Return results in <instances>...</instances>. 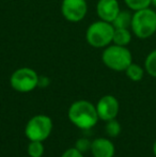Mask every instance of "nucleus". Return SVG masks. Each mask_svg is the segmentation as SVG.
Wrapping results in <instances>:
<instances>
[{
	"mask_svg": "<svg viewBox=\"0 0 156 157\" xmlns=\"http://www.w3.org/2000/svg\"><path fill=\"white\" fill-rule=\"evenodd\" d=\"M71 122L81 129H90L97 123L98 114L96 107L87 101H77L69 109Z\"/></svg>",
	"mask_w": 156,
	"mask_h": 157,
	"instance_id": "1",
	"label": "nucleus"
},
{
	"mask_svg": "<svg viewBox=\"0 0 156 157\" xmlns=\"http://www.w3.org/2000/svg\"><path fill=\"white\" fill-rule=\"evenodd\" d=\"M102 61L108 68L116 72L126 71L133 61V57L126 46L109 45L102 54Z\"/></svg>",
	"mask_w": 156,
	"mask_h": 157,
	"instance_id": "2",
	"label": "nucleus"
},
{
	"mask_svg": "<svg viewBox=\"0 0 156 157\" xmlns=\"http://www.w3.org/2000/svg\"><path fill=\"white\" fill-rule=\"evenodd\" d=\"M115 27L111 23L98 21L91 24L86 32V40L88 44L95 48H104L112 42Z\"/></svg>",
	"mask_w": 156,
	"mask_h": 157,
	"instance_id": "3",
	"label": "nucleus"
},
{
	"mask_svg": "<svg viewBox=\"0 0 156 157\" xmlns=\"http://www.w3.org/2000/svg\"><path fill=\"white\" fill-rule=\"evenodd\" d=\"M131 30L139 39H148L156 32V12L149 8L138 10L131 18Z\"/></svg>",
	"mask_w": 156,
	"mask_h": 157,
	"instance_id": "4",
	"label": "nucleus"
},
{
	"mask_svg": "<svg viewBox=\"0 0 156 157\" xmlns=\"http://www.w3.org/2000/svg\"><path fill=\"white\" fill-rule=\"evenodd\" d=\"M10 83L15 91L27 93L38 87L39 76L36 71H33L32 68L21 67L12 74Z\"/></svg>",
	"mask_w": 156,
	"mask_h": 157,
	"instance_id": "5",
	"label": "nucleus"
},
{
	"mask_svg": "<svg viewBox=\"0 0 156 157\" xmlns=\"http://www.w3.org/2000/svg\"><path fill=\"white\" fill-rule=\"evenodd\" d=\"M52 129V122L50 118L44 114L30 119L25 128V134L30 141H44L49 137Z\"/></svg>",
	"mask_w": 156,
	"mask_h": 157,
	"instance_id": "6",
	"label": "nucleus"
},
{
	"mask_svg": "<svg viewBox=\"0 0 156 157\" xmlns=\"http://www.w3.org/2000/svg\"><path fill=\"white\" fill-rule=\"evenodd\" d=\"M61 12L67 21L78 23L81 21L88 12V4L86 0H63L61 4Z\"/></svg>",
	"mask_w": 156,
	"mask_h": 157,
	"instance_id": "7",
	"label": "nucleus"
},
{
	"mask_svg": "<svg viewBox=\"0 0 156 157\" xmlns=\"http://www.w3.org/2000/svg\"><path fill=\"white\" fill-rule=\"evenodd\" d=\"M98 118L104 121L112 120L119 112V101L112 95H105L96 105Z\"/></svg>",
	"mask_w": 156,
	"mask_h": 157,
	"instance_id": "8",
	"label": "nucleus"
},
{
	"mask_svg": "<svg viewBox=\"0 0 156 157\" xmlns=\"http://www.w3.org/2000/svg\"><path fill=\"white\" fill-rule=\"evenodd\" d=\"M96 13L102 21L112 23L120 13L118 0H98L96 4Z\"/></svg>",
	"mask_w": 156,
	"mask_h": 157,
	"instance_id": "9",
	"label": "nucleus"
},
{
	"mask_svg": "<svg viewBox=\"0 0 156 157\" xmlns=\"http://www.w3.org/2000/svg\"><path fill=\"white\" fill-rule=\"evenodd\" d=\"M91 153L94 157H113L115 145L106 138H97L91 143Z\"/></svg>",
	"mask_w": 156,
	"mask_h": 157,
	"instance_id": "10",
	"label": "nucleus"
},
{
	"mask_svg": "<svg viewBox=\"0 0 156 157\" xmlns=\"http://www.w3.org/2000/svg\"><path fill=\"white\" fill-rule=\"evenodd\" d=\"M131 34L127 28H115L112 42L116 45L120 46H127L131 43Z\"/></svg>",
	"mask_w": 156,
	"mask_h": 157,
	"instance_id": "11",
	"label": "nucleus"
},
{
	"mask_svg": "<svg viewBox=\"0 0 156 157\" xmlns=\"http://www.w3.org/2000/svg\"><path fill=\"white\" fill-rule=\"evenodd\" d=\"M131 18L133 16L131 15V13L127 11H120V13L118 14V16L115 18V21H112V26L117 29V28H127L131 27Z\"/></svg>",
	"mask_w": 156,
	"mask_h": 157,
	"instance_id": "12",
	"label": "nucleus"
},
{
	"mask_svg": "<svg viewBox=\"0 0 156 157\" xmlns=\"http://www.w3.org/2000/svg\"><path fill=\"white\" fill-rule=\"evenodd\" d=\"M126 75L131 80L133 81H140L142 78H143V68L140 65L135 63H131L128 67L126 68Z\"/></svg>",
	"mask_w": 156,
	"mask_h": 157,
	"instance_id": "13",
	"label": "nucleus"
},
{
	"mask_svg": "<svg viewBox=\"0 0 156 157\" xmlns=\"http://www.w3.org/2000/svg\"><path fill=\"white\" fill-rule=\"evenodd\" d=\"M144 66L149 75H151L152 77H156V49L150 52L149 56L146 57Z\"/></svg>",
	"mask_w": 156,
	"mask_h": 157,
	"instance_id": "14",
	"label": "nucleus"
},
{
	"mask_svg": "<svg viewBox=\"0 0 156 157\" xmlns=\"http://www.w3.org/2000/svg\"><path fill=\"white\" fill-rule=\"evenodd\" d=\"M44 153V145L42 141H31L28 145V154L30 157H42Z\"/></svg>",
	"mask_w": 156,
	"mask_h": 157,
	"instance_id": "15",
	"label": "nucleus"
},
{
	"mask_svg": "<svg viewBox=\"0 0 156 157\" xmlns=\"http://www.w3.org/2000/svg\"><path fill=\"white\" fill-rule=\"evenodd\" d=\"M124 2L129 9L138 11L149 8V6L152 3V0H124Z\"/></svg>",
	"mask_w": 156,
	"mask_h": 157,
	"instance_id": "16",
	"label": "nucleus"
},
{
	"mask_svg": "<svg viewBox=\"0 0 156 157\" xmlns=\"http://www.w3.org/2000/svg\"><path fill=\"white\" fill-rule=\"evenodd\" d=\"M121 132V125L118 121H116L115 119L112 120L107 121L106 124V132L108 136L110 137H117Z\"/></svg>",
	"mask_w": 156,
	"mask_h": 157,
	"instance_id": "17",
	"label": "nucleus"
},
{
	"mask_svg": "<svg viewBox=\"0 0 156 157\" xmlns=\"http://www.w3.org/2000/svg\"><path fill=\"white\" fill-rule=\"evenodd\" d=\"M91 143L92 142H90L87 138H81V139H79L77 142H76L75 147L78 150V151H80L81 153H85V152L91 150Z\"/></svg>",
	"mask_w": 156,
	"mask_h": 157,
	"instance_id": "18",
	"label": "nucleus"
},
{
	"mask_svg": "<svg viewBox=\"0 0 156 157\" xmlns=\"http://www.w3.org/2000/svg\"><path fill=\"white\" fill-rule=\"evenodd\" d=\"M61 157H83L82 153L80 151H78L76 147H72V149H69L62 154Z\"/></svg>",
	"mask_w": 156,
	"mask_h": 157,
	"instance_id": "19",
	"label": "nucleus"
},
{
	"mask_svg": "<svg viewBox=\"0 0 156 157\" xmlns=\"http://www.w3.org/2000/svg\"><path fill=\"white\" fill-rule=\"evenodd\" d=\"M49 85V79L47 77H39V83L38 86L39 87H42V88H45Z\"/></svg>",
	"mask_w": 156,
	"mask_h": 157,
	"instance_id": "20",
	"label": "nucleus"
},
{
	"mask_svg": "<svg viewBox=\"0 0 156 157\" xmlns=\"http://www.w3.org/2000/svg\"><path fill=\"white\" fill-rule=\"evenodd\" d=\"M153 152H154V155L156 156V140L154 142V145H153Z\"/></svg>",
	"mask_w": 156,
	"mask_h": 157,
	"instance_id": "21",
	"label": "nucleus"
},
{
	"mask_svg": "<svg viewBox=\"0 0 156 157\" xmlns=\"http://www.w3.org/2000/svg\"><path fill=\"white\" fill-rule=\"evenodd\" d=\"M152 4L154 6H156V0H152Z\"/></svg>",
	"mask_w": 156,
	"mask_h": 157,
	"instance_id": "22",
	"label": "nucleus"
}]
</instances>
